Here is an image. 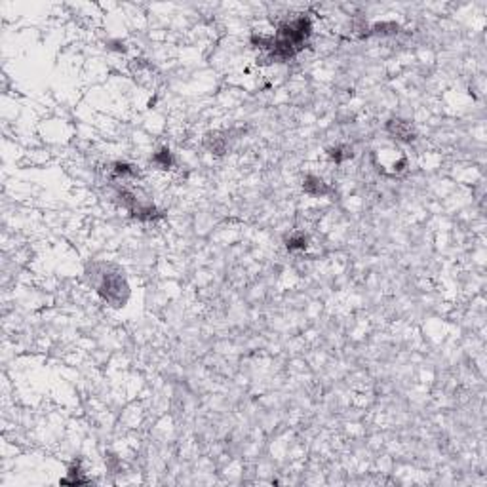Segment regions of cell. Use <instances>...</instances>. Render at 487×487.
I'll use <instances>...</instances> for the list:
<instances>
[{
    "label": "cell",
    "instance_id": "cell-1",
    "mask_svg": "<svg viewBox=\"0 0 487 487\" xmlns=\"http://www.w3.org/2000/svg\"><path fill=\"white\" fill-rule=\"evenodd\" d=\"M99 295L107 302L120 307L128 299V284L120 274H105L99 284Z\"/></svg>",
    "mask_w": 487,
    "mask_h": 487
},
{
    "label": "cell",
    "instance_id": "cell-2",
    "mask_svg": "<svg viewBox=\"0 0 487 487\" xmlns=\"http://www.w3.org/2000/svg\"><path fill=\"white\" fill-rule=\"evenodd\" d=\"M388 130H392L394 132V135H398V139H403V141H413L415 137H413V130L411 126L407 124V122H403V120H392V122H388Z\"/></svg>",
    "mask_w": 487,
    "mask_h": 487
},
{
    "label": "cell",
    "instance_id": "cell-3",
    "mask_svg": "<svg viewBox=\"0 0 487 487\" xmlns=\"http://www.w3.org/2000/svg\"><path fill=\"white\" fill-rule=\"evenodd\" d=\"M305 191L309 194H312V196H322V194L328 193V187H326V183L322 179L311 175L307 177V181H305Z\"/></svg>",
    "mask_w": 487,
    "mask_h": 487
},
{
    "label": "cell",
    "instance_id": "cell-4",
    "mask_svg": "<svg viewBox=\"0 0 487 487\" xmlns=\"http://www.w3.org/2000/svg\"><path fill=\"white\" fill-rule=\"evenodd\" d=\"M152 162L162 169L169 168V166H171V152H169L168 149H162V151H158L154 156H152Z\"/></svg>",
    "mask_w": 487,
    "mask_h": 487
},
{
    "label": "cell",
    "instance_id": "cell-5",
    "mask_svg": "<svg viewBox=\"0 0 487 487\" xmlns=\"http://www.w3.org/2000/svg\"><path fill=\"white\" fill-rule=\"evenodd\" d=\"M114 173L120 177L135 175V171L132 169V166H128V164H114Z\"/></svg>",
    "mask_w": 487,
    "mask_h": 487
},
{
    "label": "cell",
    "instance_id": "cell-6",
    "mask_svg": "<svg viewBox=\"0 0 487 487\" xmlns=\"http://www.w3.org/2000/svg\"><path fill=\"white\" fill-rule=\"evenodd\" d=\"M307 240H305V236H293V238H289V242H287V248L289 250H297V248H305L307 246Z\"/></svg>",
    "mask_w": 487,
    "mask_h": 487
}]
</instances>
